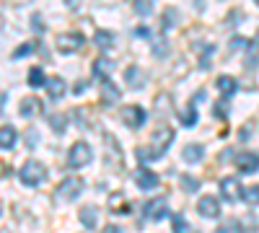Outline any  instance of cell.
Returning <instances> with one entry per match:
<instances>
[{"label":"cell","instance_id":"obj_24","mask_svg":"<svg viewBox=\"0 0 259 233\" xmlns=\"http://www.w3.org/2000/svg\"><path fill=\"white\" fill-rule=\"evenodd\" d=\"M244 200H246V205H259V184L244 187Z\"/></svg>","mask_w":259,"mask_h":233},{"label":"cell","instance_id":"obj_38","mask_svg":"<svg viewBox=\"0 0 259 233\" xmlns=\"http://www.w3.org/2000/svg\"><path fill=\"white\" fill-rule=\"evenodd\" d=\"M256 6H259V0H256Z\"/></svg>","mask_w":259,"mask_h":233},{"label":"cell","instance_id":"obj_18","mask_svg":"<svg viewBox=\"0 0 259 233\" xmlns=\"http://www.w3.org/2000/svg\"><path fill=\"white\" fill-rule=\"evenodd\" d=\"M215 86H218V91L228 99V96H233V94H236L239 83H236V78H231V75H221L218 80H215Z\"/></svg>","mask_w":259,"mask_h":233},{"label":"cell","instance_id":"obj_7","mask_svg":"<svg viewBox=\"0 0 259 233\" xmlns=\"http://www.w3.org/2000/svg\"><path fill=\"white\" fill-rule=\"evenodd\" d=\"M83 192V181L78 179V176H70V179H65L60 187H57V195L62 197V200H75L78 195Z\"/></svg>","mask_w":259,"mask_h":233},{"label":"cell","instance_id":"obj_8","mask_svg":"<svg viewBox=\"0 0 259 233\" xmlns=\"http://www.w3.org/2000/svg\"><path fill=\"white\" fill-rule=\"evenodd\" d=\"M99 99H101V104L112 107V104H117V101L122 99V91L114 86L112 80H101V86H99Z\"/></svg>","mask_w":259,"mask_h":233},{"label":"cell","instance_id":"obj_19","mask_svg":"<svg viewBox=\"0 0 259 233\" xmlns=\"http://www.w3.org/2000/svg\"><path fill=\"white\" fill-rule=\"evenodd\" d=\"M94 44L99 47V50H112L114 47V34L112 31H104V29H99L96 34H94Z\"/></svg>","mask_w":259,"mask_h":233},{"label":"cell","instance_id":"obj_4","mask_svg":"<svg viewBox=\"0 0 259 233\" xmlns=\"http://www.w3.org/2000/svg\"><path fill=\"white\" fill-rule=\"evenodd\" d=\"M221 197H223L226 202H239V200H244V187H241V181L236 179V176H226V179L221 181Z\"/></svg>","mask_w":259,"mask_h":233},{"label":"cell","instance_id":"obj_25","mask_svg":"<svg viewBox=\"0 0 259 233\" xmlns=\"http://www.w3.org/2000/svg\"><path fill=\"white\" fill-rule=\"evenodd\" d=\"M34 50H36V41H26V44H21V47H18L11 57H13V60H18V57H24V55H31Z\"/></svg>","mask_w":259,"mask_h":233},{"label":"cell","instance_id":"obj_27","mask_svg":"<svg viewBox=\"0 0 259 233\" xmlns=\"http://www.w3.org/2000/svg\"><path fill=\"white\" fill-rule=\"evenodd\" d=\"M50 124L55 127V132H65V117H62V114H55V117L50 119Z\"/></svg>","mask_w":259,"mask_h":233},{"label":"cell","instance_id":"obj_29","mask_svg":"<svg viewBox=\"0 0 259 233\" xmlns=\"http://www.w3.org/2000/svg\"><path fill=\"white\" fill-rule=\"evenodd\" d=\"M182 181H184V189H187V192H197V187H200V181H197V179H192V176H182Z\"/></svg>","mask_w":259,"mask_h":233},{"label":"cell","instance_id":"obj_14","mask_svg":"<svg viewBox=\"0 0 259 233\" xmlns=\"http://www.w3.org/2000/svg\"><path fill=\"white\" fill-rule=\"evenodd\" d=\"M18 112H21V117H26V119H31V117H36L39 112H41V101L39 99H24L21 101V107H18Z\"/></svg>","mask_w":259,"mask_h":233},{"label":"cell","instance_id":"obj_12","mask_svg":"<svg viewBox=\"0 0 259 233\" xmlns=\"http://www.w3.org/2000/svg\"><path fill=\"white\" fill-rule=\"evenodd\" d=\"M135 181H138L140 189H153V187L158 184V174L150 171V168H145V166H140L138 174H135Z\"/></svg>","mask_w":259,"mask_h":233},{"label":"cell","instance_id":"obj_30","mask_svg":"<svg viewBox=\"0 0 259 233\" xmlns=\"http://www.w3.org/2000/svg\"><path fill=\"white\" fill-rule=\"evenodd\" d=\"M135 11H138L140 16H145V13L150 11V0H135Z\"/></svg>","mask_w":259,"mask_h":233},{"label":"cell","instance_id":"obj_35","mask_svg":"<svg viewBox=\"0 0 259 233\" xmlns=\"http://www.w3.org/2000/svg\"><path fill=\"white\" fill-rule=\"evenodd\" d=\"M104 233H122V228H119V225H106Z\"/></svg>","mask_w":259,"mask_h":233},{"label":"cell","instance_id":"obj_15","mask_svg":"<svg viewBox=\"0 0 259 233\" xmlns=\"http://www.w3.org/2000/svg\"><path fill=\"white\" fill-rule=\"evenodd\" d=\"M65 91H68V86H65V80H62V78H57V75H55V78H47V94H50L52 101L62 99Z\"/></svg>","mask_w":259,"mask_h":233},{"label":"cell","instance_id":"obj_5","mask_svg":"<svg viewBox=\"0 0 259 233\" xmlns=\"http://www.w3.org/2000/svg\"><path fill=\"white\" fill-rule=\"evenodd\" d=\"M55 44H57V50H60V52L70 55V52H78V50L85 44V39H83V34H80V31H73V34H60Z\"/></svg>","mask_w":259,"mask_h":233},{"label":"cell","instance_id":"obj_23","mask_svg":"<svg viewBox=\"0 0 259 233\" xmlns=\"http://www.w3.org/2000/svg\"><path fill=\"white\" fill-rule=\"evenodd\" d=\"M29 86H34V88L47 86V78H45V73H41V68H31L29 70Z\"/></svg>","mask_w":259,"mask_h":233},{"label":"cell","instance_id":"obj_17","mask_svg":"<svg viewBox=\"0 0 259 233\" xmlns=\"http://www.w3.org/2000/svg\"><path fill=\"white\" fill-rule=\"evenodd\" d=\"M182 156H184L187 163H200V161L205 158V148L197 145V143H189V145L184 148V153H182Z\"/></svg>","mask_w":259,"mask_h":233},{"label":"cell","instance_id":"obj_34","mask_svg":"<svg viewBox=\"0 0 259 233\" xmlns=\"http://www.w3.org/2000/svg\"><path fill=\"white\" fill-rule=\"evenodd\" d=\"M26 140H29V148H34V145H36V132L29 130V132H26Z\"/></svg>","mask_w":259,"mask_h":233},{"label":"cell","instance_id":"obj_28","mask_svg":"<svg viewBox=\"0 0 259 233\" xmlns=\"http://www.w3.org/2000/svg\"><path fill=\"white\" fill-rule=\"evenodd\" d=\"M189 228H187V220L182 218V215H174V233H187Z\"/></svg>","mask_w":259,"mask_h":233},{"label":"cell","instance_id":"obj_1","mask_svg":"<svg viewBox=\"0 0 259 233\" xmlns=\"http://www.w3.org/2000/svg\"><path fill=\"white\" fill-rule=\"evenodd\" d=\"M174 143V130H171L168 124H161L156 127L153 137H150V151H145V148H138V156L140 161H148V158H158L168 151V145Z\"/></svg>","mask_w":259,"mask_h":233},{"label":"cell","instance_id":"obj_6","mask_svg":"<svg viewBox=\"0 0 259 233\" xmlns=\"http://www.w3.org/2000/svg\"><path fill=\"white\" fill-rule=\"evenodd\" d=\"M236 168H239V174H254L259 171V153L254 151H244L236 156Z\"/></svg>","mask_w":259,"mask_h":233},{"label":"cell","instance_id":"obj_2","mask_svg":"<svg viewBox=\"0 0 259 233\" xmlns=\"http://www.w3.org/2000/svg\"><path fill=\"white\" fill-rule=\"evenodd\" d=\"M18 176H21V181H24V184L36 187V184H41V181L47 179V168H45V163H41V161H26L24 166H21Z\"/></svg>","mask_w":259,"mask_h":233},{"label":"cell","instance_id":"obj_10","mask_svg":"<svg viewBox=\"0 0 259 233\" xmlns=\"http://www.w3.org/2000/svg\"><path fill=\"white\" fill-rule=\"evenodd\" d=\"M143 210H145V218H148V220H161V218H166V213H168V207H166V200H163V197L145 202Z\"/></svg>","mask_w":259,"mask_h":233},{"label":"cell","instance_id":"obj_37","mask_svg":"<svg viewBox=\"0 0 259 233\" xmlns=\"http://www.w3.org/2000/svg\"><path fill=\"white\" fill-rule=\"evenodd\" d=\"M254 47L259 50V31H256V39H254Z\"/></svg>","mask_w":259,"mask_h":233},{"label":"cell","instance_id":"obj_22","mask_svg":"<svg viewBox=\"0 0 259 233\" xmlns=\"http://www.w3.org/2000/svg\"><path fill=\"white\" fill-rule=\"evenodd\" d=\"M197 104H189V109L187 112H182V124L184 127H194V124H197Z\"/></svg>","mask_w":259,"mask_h":233},{"label":"cell","instance_id":"obj_21","mask_svg":"<svg viewBox=\"0 0 259 233\" xmlns=\"http://www.w3.org/2000/svg\"><path fill=\"white\" fill-rule=\"evenodd\" d=\"M80 223H83L85 228H94V225L99 223V210H96L94 205H85V207L80 210Z\"/></svg>","mask_w":259,"mask_h":233},{"label":"cell","instance_id":"obj_26","mask_svg":"<svg viewBox=\"0 0 259 233\" xmlns=\"http://www.w3.org/2000/svg\"><path fill=\"white\" fill-rule=\"evenodd\" d=\"M174 18H179L177 8H163V29H171V26H174Z\"/></svg>","mask_w":259,"mask_h":233},{"label":"cell","instance_id":"obj_11","mask_svg":"<svg viewBox=\"0 0 259 233\" xmlns=\"http://www.w3.org/2000/svg\"><path fill=\"white\" fill-rule=\"evenodd\" d=\"M197 210H200V215H205V218H218V215H221V205H218V200L210 197V195L200 197Z\"/></svg>","mask_w":259,"mask_h":233},{"label":"cell","instance_id":"obj_32","mask_svg":"<svg viewBox=\"0 0 259 233\" xmlns=\"http://www.w3.org/2000/svg\"><path fill=\"white\" fill-rule=\"evenodd\" d=\"M231 47H233V50H239V47H246V39H244V36H236V39L231 41Z\"/></svg>","mask_w":259,"mask_h":233},{"label":"cell","instance_id":"obj_33","mask_svg":"<svg viewBox=\"0 0 259 233\" xmlns=\"http://www.w3.org/2000/svg\"><path fill=\"white\" fill-rule=\"evenodd\" d=\"M31 18H34V29H36V31L45 29V24H41V16H39V13H36V16H31Z\"/></svg>","mask_w":259,"mask_h":233},{"label":"cell","instance_id":"obj_13","mask_svg":"<svg viewBox=\"0 0 259 233\" xmlns=\"http://www.w3.org/2000/svg\"><path fill=\"white\" fill-rule=\"evenodd\" d=\"M124 78H127V86L130 88H143L145 86V73L140 68H135V65H130L124 70Z\"/></svg>","mask_w":259,"mask_h":233},{"label":"cell","instance_id":"obj_31","mask_svg":"<svg viewBox=\"0 0 259 233\" xmlns=\"http://www.w3.org/2000/svg\"><path fill=\"white\" fill-rule=\"evenodd\" d=\"M153 52H156V55H166V41H163V36H158V44H153Z\"/></svg>","mask_w":259,"mask_h":233},{"label":"cell","instance_id":"obj_9","mask_svg":"<svg viewBox=\"0 0 259 233\" xmlns=\"http://www.w3.org/2000/svg\"><path fill=\"white\" fill-rule=\"evenodd\" d=\"M122 122H124L127 127H143V122H145L143 107H138V104H130V107H124V109H122Z\"/></svg>","mask_w":259,"mask_h":233},{"label":"cell","instance_id":"obj_3","mask_svg":"<svg viewBox=\"0 0 259 233\" xmlns=\"http://www.w3.org/2000/svg\"><path fill=\"white\" fill-rule=\"evenodd\" d=\"M94 158V151H91V145L89 143H75L70 148V153H68V166L70 168H83V166H89Z\"/></svg>","mask_w":259,"mask_h":233},{"label":"cell","instance_id":"obj_20","mask_svg":"<svg viewBox=\"0 0 259 233\" xmlns=\"http://www.w3.org/2000/svg\"><path fill=\"white\" fill-rule=\"evenodd\" d=\"M13 145H16V130L11 124H3L0 127V148H3V151H11Z\"/></svg>","mask_w":259,"mask_h":233},{"label":"cell","instance_id":"obj_16","mask_svg":"<svg viewBox=\"0 0 259 233\" xmlns=\"http://www.w3.org/2000/svg\"><path fill=\"white\" fill-rule=\"evenodd\" d=\"M112 68H114V62H112V60H106V57H99V60H94V75H96L99 80H109V73H112Z\"/></svg>","mask_w":259,"mask_h":233},{"label":"cell","instance_id":"obj_36","mask_svg":"<svg viewBox=\"0 0 259 233\" xmlns=\"http://www.w3.org/2000/svg\"><path fill=\"white\" fill-rule=\"evenodd\" d=\"M135 36H150V31L145 26H140V29H135Z\"/></svg>","mask_w":259,"mask_h":233}]
</instances>
